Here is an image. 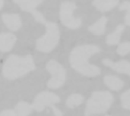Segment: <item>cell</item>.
<instances>
[{
    "mask_svg": "<svg viewBox=\"0 0 130 116\" xmlns=\"http://www.w3.org/2000/svg\"><path fill=\"white\" fill-rule=\"evenodd\" d=\"M101 51L95 45H82L75 47L71 52L69 62L72 67L78 73L87 77H95L101 74L98 67L88 62V59Z\"/></svg>",
    "mask_w": 130,
    "mask_h": 116,
    "instance_id": "cell-1",
    "label": "cell"
},
{
    "mask_svg": "<svg viewBox=\"0 0 130 116\" xmlns=\"http://www.w3.org/2000/svg\"><path fill=\"white\" fill-rule=\"evenodd\" d=\"M34 69L35 65L33 57L30 55L25 56L11 55L4 63L2 73L5 78L14 80L27 74Z\"/></svg>",
    "mask_w": 130,
    "mask_h": 116,
    "instance_id": "cell-2",
    "label": "cell"
},
{
    "mask_svg": "<svg viewBox=\"0 0 130 116\" xmlns=\"http://www.w3.org/2000/svg\"><path fill=\"white\" fill-rule=\"evenodd\" d=\"M113 97L107 91L95 92L88 100L85 109V116L106 112L111 106Z\"/></svg>",
    "mask_w": 130,
    "mask_h": 116,
    "instance_id": "cell-3",
    "label": "cell"
},
{
    "mask_svg": "<svg viewBox=\"0 0 130 116\" xmlns=\"http://www.w3.org/2000/svg\"><path fill=\"white\" fill-rule=\"evenodd\" d=\"M46 33L36 42V48L42 52L53 51L59 43L60 33L58 25L52 21H46L45 24Z\"/></svg>",
    "mask_w": 130,
    "mask_h": 116,
    "instance_id": "cell-4",
    "label": "cell"
},
{
    "mask_svg": "<svg viewBox=\"0 0 130 116\" xmlns=\"http://www.w3.org/2000/svg\"><path fill=\"white\" fill-rule=\"evenodd\" d=\"M76 5L72 2H63L59 8V18L63 25L70 29H77L82 25V19L73 15Z\"/></svg>",
    "mask_w": 130,
    "mask_h": 116,
    "instance_id": "cell-5",
    "label": "cell"
},
{
    "mask_svg": "<svg viewBox=\"0 0 130 116\" xmlns=\"http://www.w3.org/2000/svg\"><path fill=\"white\" fill-rule=\"evenodd\" d=\"M46 67L52 76L47 83V87L50 89H57L62 87L66 78V72L62 65L55 60H50L47 62Z\"/></svg>",
    "mask_w": 130,
    "mask_h": 116,
    "instance_id": "cell-6",
    "label": "cell"
},
{
    "mask_svg": "<svg viewBox=\"0 0 130 116\" xmlns=\"http://www.w3.org/2000/svg\"><path fill=\"white\" fill-rule=\"evenodd\" d=\"M60 98L53 93L51 92H42L39 93L34 99L32 107L33 109L37 112H42L46 106H50V108L53 106L54 104L59 103Z\"/></svg>",
    "mask_w": 130,
    "mask_h": 116,
    "instance_id": "cell-7",
    "label": "cell"
},
{
    "mask_svg": "<svg viewBox=\"0 0 130 116\" xmlns=\"http://www.w3.org/2000/svg\"><path fill=\"white\" fill-rule=\"evenodd\" d=\"M22 11H27L30 13L36 21L40 22L45 25L46 23V21L44 17V16L37 11L36 8L43 2V0H13Z\"/></svg>",
    "mask_w": 130,
    "mask_h": 116,
    "instance_id": "cell-8",
    "label": "cell"
},
{
    "mask_svg": "<svg viewBox=\"0 0 130 116\" xmlns=\"http://www.w3.org/2000/svg\"><path fill=\"white\" fill-rule=\"evenodd\" d=\"M17 38L11 33H0V52H7L12 49Z\"/></svg>",
    "mask_w": 130,
    "mask_h": 116,
    "instance_id": "cell-9",
    "label": "cell"
},
{
    "mask_svg": "<svg viewBox=\"0 0 130 116\" xmlns=\"http://www.w3.org/2000/svg\"><path fill=\"white\" fill-rule=\"evenodd\" d=\"M103 63L107 66L111 68L113 70L116 71L118 73H122V74H126L130 76V63L127 61H120V62H112L111 60L106 59H104Z\"/></svg>",
    "mask_w": 130,
    "mask_h": 116,
    "instance_id": "cell-10",
    "label": "cell"
},
{
    "mask_svg": "<svg viewBox=\"0 0 130 116\" xmlns=\"http://www.w3.org/2000/svg\"><path fill=\"white\" fill-rule=\"evenodd\" d=\"M2 19L5 25L12 31H16L21 27V20L18 14H3Z\"/></svg>",
    "mask_w": 130,
    "mask_h": 116,
    "instance_id": "cell-11",
    "label": "cell"
},
{
    "mask_svg": "<svg viewBox=\"0 0 130 116\" xmlns=\"http://www.w3.org/2000/svg\"><path fill=\"white\" fill-rule=\"evenodd\" d=\"M118 3L119 0H94L93 5L100 11L106 12L113 8Z\"/></svg>",
    "mask_w": 130,
    "mask_h": 116,
    "instance_id": "cell-12",
    "label": "cell"
},
{
    "mask_svg": "<svg viewBox=\"0 0 130 116\" xmlns=\"http://www.w3.org/2000/svg\"><path fill=\"white\" fill-rule=\"evenodd\" d=\"M107 22V18L103 16L100 19H98L94 24H91L88 27V30L95 35H98V36L102 35L105 32Z\"/></svg>",
    "mask_w": 130,
    "mask_h": 116,
    "instance_id": "cell-13",
    "label": "cell"
},
{
    "mask_svg": "<svg viewBox=\"0 0 130 116\" xmlns=\"http://www.w3.org/2000/svg\"><path fill=\"white\" fill-rule=\"evenodd\" d=\"M125 29L124 25L123 24H120L117 27L116 30H114V32H113L112 33L109 34L107 38H106V43L109 45H115L119 43L120 40V37L122 35V33L123 32Z\"/></svg>",
    "mask_w": 130,
    "mask_h": 116,
    "instance_id": "cell-14",
    "label": "cell"
},
{
    "mask_svg": "<svg viewBox=\"0 0 130 116\" xmlns=\"http://www.w3.org/2000/svg\"><path fill=\"white\" fill-rule=\"evenodd\" d=\"M105 84L113 90H119L123 88L124 83L119 78L114 76H106L104 78Z\"/></svg>",
    "mask_w": 130,
    "mask_h": 116,
    "instance_id": "cell-15",
    "label": "cell"
},
{
    "mask_svg": "<svg viewBox=\"0 0 130 116\" xmlns=\"http://www.w3.org/2000/svg\"><path fill=\"white\" fill-rule=\"evenodd\" d=\"M33 107L26 102H19L15 107L16 116H28L32 112Z\"/></svg>",
    "mask_w": 130,
    "mask_h": 116,
    "instance_id": "cell-16",
    "label": "cell"
},
{
    "mask_svg": "<svg viewBox=\"0 0 130 116\" xmlns=\"http://www.w3.org/2000/svg\"><path fill=\"white\" fill-rule=\"evenodd\" d=\"M83 100H84V98L82 96H81L79 94H73L67 99L66 106L70 109H73V108L81 105L82 103Z\"/></svg>",
    "mask_w": 130,
    "mask_h": 116,
    "instance_id": "cell-17",
    "label": "cell"
},
{
    "mask_svg": "<svg viewBox=\"0 0 130 116\" xmlns=\"http://www.w3.org/2000/svg\"><path fill=\"white\" fill-rule=\"evenodd\" d=\"M119 8H120V10L127 11L126 17H125V23L127 25L130 26V2H129V1L123 2L122 4L120 5Z\"/></svg>",
    "mask_w": 130,
    "mask_h": 116,
    "instance_id": "cell-18",
    "label": "cell"
},
{
    "mask_svg": "<svg viewBox=\"0 0 130 116\" xmlns=\"http://www.w3.org/2000/svg\"><path fill=\"white\" fill-rule=\"evenodd\" d=\"M117 53L120 55H126L130 52V43L129 42H124L119 45L117 50Z\"/></svg>",
    "mask_w": 130,
    "mask_h": 116,
    "instance_id": "cell-19",
    "label": "cell"
},
{
    "mask_svg": "<svg viewBox=\"0 0 130 116\" xmlns=\"http://www.w3.org/2000/svg\"><path fill=\"white\" fill-rule=\"evenodd\" d=\"M121 102L123 108L130 109V90L125 92L121 96Z\"/></svg>",
    "mask_w": 130,
    "mask_h": 116,
    "instance_id": "cell-20",
    "label": "cell"
},
{
    "mask_svg": "<svg viewBox=\"0 0 130 116\" xmlns=\"http://www.w3.org/2000/svg\"><path fill=\"white\" fill-rule=\"evenodd\" d=\"M0 116H16L14 111L13 110H10V109H7L5 111H2L0 113Z\"/></svg>",
    "mask_w": 130,
    "mask_h": 116,
    "instance_id": "cell-21",
    "label": "cell"
},
{
    "mask_svg": "<svg viewBox=\"0 0 130 116\" xmlns=\"http://www.w3.org/2000/svg\"><path fill=\"white\" fill-rule=\"evenodd\" d=\"M51 109H53V113H54V115H55L56 116H62V112H61L60 110H59L57 108H56L54 106H52V107H51Z\"/></svg>",
    "mask_w": 130,
    "mask_h": 116,
    "instance_id": "cell-22",
    "label": "cell"
},
{
    "mask_svg": "<svg viewBox=\"0 0 130 116\" xmlns=\"http://www.w3.org/2000/svg\"><path fill=\"white\" fill-rule=\"evenodd\" d=\"M3 5H4V2H3V0H0V9L3 7Z\"/></svg>",
    "mask_w": 130,
    "mask_h": 116,
    "instance_id": "cell-23",
    "label": "cell"
}]
</instances>
